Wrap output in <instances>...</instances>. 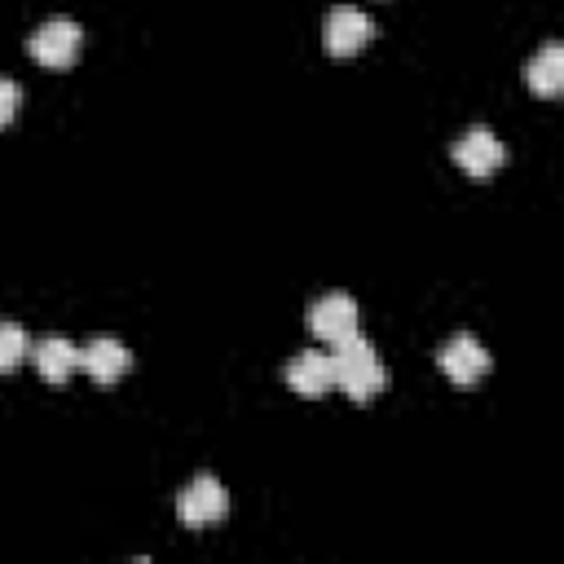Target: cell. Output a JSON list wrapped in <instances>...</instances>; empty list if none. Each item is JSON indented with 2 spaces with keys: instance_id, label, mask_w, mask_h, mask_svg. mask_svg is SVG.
<instances>
[{
  "instance_id": "cell-11",
  "label": "cell",
  "mask_w": 564,
  "mask_h": 564,
  "mask_svg": "<svg viewBox=\"0 0 564 564\" xmlns=\"http://www.w3.org/2000/svg\"><path fill=\"white\" fill-rule=\"evenodd\" d=\"M524 84L538 97H560V88H564V48L560 44H542V53L524 66Z\"/></svg>"
},
{
  "instance_id": "cell-4",
  "label": "cell",
  "mask_w": 564,
  "mask_h": 564,
  "mask_svg": "<svg viewBox=\"0 0 564 564\" xmlns=\"http://www.w3.org/2000/svg\"><path fill=\"white\" fill-rule=\"evenodd\" d=\"M370 35H375V22L357 4H335L322 22V44H326L330 57H352L357 48H366Z\"/></svg>"
},
{
  "instance_id": "cell-7",
  "label": "cell",
  "mask_w": 564,
  "mask_h": 564,
  "mask_svg": "<svg viewBox=\"0 0 564 564\" xmlns=\"http://www.w3.org/2000/svg\"><path fill=\"white\" fill-rule=\"evenodd\" d=\"M176 511H181V520H185L189 529H203V524H216V520L229 511V494H225V485H220L216 476H198V480H189V485L181 489Z\"/></svg>"
},
{
  "instance_id": "cell-1",
  "label": "cell",
  "mask_w": 564,
  "mask_h": 564,
  "mask_svg": "<svg viewBox=\"0 0 564 564\" xmlns=\"http://www.w3.org/2000/svg\"><path fill=\"white\" fill-rule=\"evenodd\" d=\"M330 366H335V388H344L352 401H370L388 383V370H383L375 344L361 335H348L344 344H335Z\"/></svg>"
},
{
  "instance_id": "cell-3",
  "label": "cell",
  "mask_w": 564,
  "mask_h": 564,
  "mask_svg": "<svg viewBox=\"0 0 564 564\" xmlns=\"http://www.w3.org/2000/svg\"><path fill=\"white\" fill-rule=\"evenodd\" d=\"M436 366L445 370V379H449V383L471 388V383H480V379L489 375V352H485V344H480L476 335L458 330V335H449V339L441 344Z\"/></svg>"
},
{
  "instance_id": "cell-5",
  "label": "cell",
  "mask_w": 564,
  "mask_h": 564,
  "mask_svg": "<svg viewBox=\"0 0 564 564\" xmlns=\"http://www.w3.org/2000/svg\"><path fill=\"white\" fill-rule=\"evenodd\" d=\"M308 330L330 348L344 344L348 335H357V300L344 291H326L322 300L308 304Z\"/></svg>"
},
{
  "instance_id": "cell-12",
  "label": "cell",
  "mask_w": 564,
  "mask_h": 564,
  "mask_svg": "<svg viewBox=\"0 0 564 564\" xmlns=\"http://www.w3.org/2000/svg\"><path fill=\"white\" fill-rule=\"evenodd\" d=\"M26 352H31V335L18 322H0V375L13 370Z\"/></svg>"
},
{
  "instance_id": "cell-8",
  "label": "cell",
  "mask_w": 564,
  "mask_h": 564,
  "mask_svg": "<svg viewBox=\"0 0 564 564\" xmlns=\"http://www.w3.org/2000/svg\"><path fill=\"white\" fill-rule=\"evenodd\" d=\"M128 366H132V352H128L119 339H110V335H97L93 344L79 348V370H84L93 383H101V388L119 383V379L128 375Z\"/></svg>"
},
{
  "instance_id": "cell-6",
  "label": "cell",
  "mask_w": 564,
  "mask_h": 564,
  "mask_svg": "<svg viewBox=\"0 0 564 564\" xmlns=\"http://www.w3.org/2000/svg\"><path fill=\"white\" fill-rule=\"evenodd\" d=\"M502 159H507V150H502V141H498L494 128H467V132L454 141V163H458L471 181H489V176L502 167Z\"/></svg>"
},
{
  "instance_id": "cell-2",
  "label": "cell",
  "mask_w": 564,
  "mask_h": 564,
  "mask_svg": "<svg viewBox=\"0 0 564 564\" xmlns=\"http://www.w3.org/2000/svg\"><path fill=\"white\" fill-rule=\"evenodd\" d=\"M79 44H84V31H79L70 18H48V22H40L35 35L26 40L31 57H35L40 66H48V70L70 66V62L79 57Z\"/></svg>"
},
{
  "instance_id": "cell-9",
  "label": "cell",
  "mask_w": 564,
  "mask_h": 564,
  "mask_svg": "<svg viewBox=\"0 0 564 564\" xmlns=\"http://www.w3.org/2000/svg\"><path fill=\"white\" fill-rule=\"evenodd\" d=\"M286 388L300 392V397H322V392H330V388H335L330 352H317V348L295 352V357L286 361Z\"/></svg>"
},
{
  "instance_id": "cell-10",
  "label": "cell",
  "mask_w": 564,
  "mask_h": 564,
  "mask_svg": "<svg viewBox=\"0 0 564 564\" xmlns=\"http://www.w3.org/2000/svg\"><path fill=\"white\" fill-rule=\"evenodd\" d=\"M31 357H35V370H40L48 383H66V379L79 370V348H75L70 339H62V335L35 339Z\"/></svg>"
},
{
  "instance_id": "cell-13",
  "label": "cell",
  "mask_w": 564,
  "mask_h": 564,
  "mask_svg": "<svg viewBox=\"0 0 564 564\" xmlns=\"http://www.w3.org/2000/svg\"><path fill=\"white\" fill-rule=\"evenodd\" d=\"M18 106H22V88L13 79H0V128L18 115Z\"/></svg>"
}]
</instances>
